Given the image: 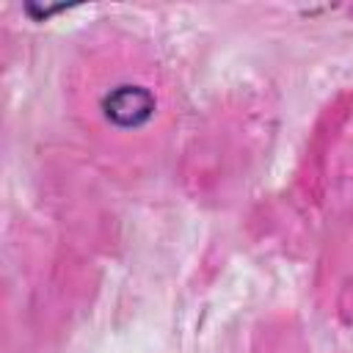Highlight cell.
<instances>
[{
    "instance_id": "1",
    "label": "cell",
    "mask_w": 353,
    "mask_h": 353,
    "mask_svg": "<svg viewBox=\"0 0 353 353\" xmlns=\"http://www.w3.org/2000/svg\"><path fill=\"white\" fill-rule=\"evenodd\" d=\"M102 113L119 130H138L154 116V97L143 85L124 83L105 94Z\"/></svg>"
}]
</instances>
